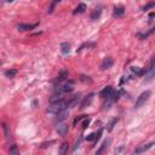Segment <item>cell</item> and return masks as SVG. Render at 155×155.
Returning a JSON list of instances; mask_svg holds the SVG:
<instances>
[{"label":"cell","mask_w":155,"mask_h":155,"mask_svg":"<svg viewBox=\"0 0 155 155\" xmlns=\"http://www.w3.org/2000/svg\"><path fill=\"white\" fill-rule=\"evenodd\" d=\"M67 107H68V102H65V101H63V99H62V101H58V102H53V103H51V104L48 105L47 113L57 115L58 113L65 110Z\"/></svg>","instance_id":"cell-1"},{"label":"cell","mask_w":155,"mask_h":155,"mask_svg":"<svg viewBox=\"0 0 155 155\" xmlns=\"http://www.w3.org/2000/svg\"><path fill=\"white\" fill-rule=\"evenodd\" d=\"M150 94H151V92H150L149 90H147V91H144L143 93H140V96H139V97L137 98V101H136L134 107H136V108H140L142 105H144V104L148 102Z\"/></svg>","instance_id":"cell-2"},{"label":"cell","mask_w":155,"mask_h":155,"mask_svg":"<svg viewBox=\"0 0 155 155\" xmlns=\"http://www.w3.org/2000/svg\"><path fill=\"white\" fill-rule=\"evenodd\" d=\"M153 145H154V142H150V143H147V144H140V145H138V147L134 149L133 154H142V153H145L147 150H149L150 148H153Z\"/></svg>","instance_id":"cell-3"},{"label":"cell","mask_w":155,"mask_h":155,"mask_svg":"<svg viewBox=\"0 0 155 155\" xmlns=\"http://www.w3.org/2000/svg\"><path fill=\"white\" fill-rule=\"evenodd\" d=\"M68 76H69V71H68L67 69H62V70L58 73V75H57V78H56L54 82H62V81H64L65 79H68Z\"/></svg>","instance_id":"cell-4"},{"label":"cell","mask_w":155,"mask_h":155,"mask_svg":"<svg viewBox=\"0 0 155 155\" xmlns=\"http://www.w3.org/2000/svg\"><path fill=\"white\" fill-rule=\"evenodd\" d=\"M113 64H114V61H113V58H111V57H105V58L103 59L102 64H101V69H102V70H105V69L110 68Z\"/></svg>","instance_id":"cell-5"},{"label":"cell","mask_w":155,"mask_h":155,"mask_svg":"<svg viewBox=\"0 0 155 155\" xmlns=\"http://www.w3.org/2000/svg\"><path fill=\"white\" fill-rule=\"evenodd\" d=\"M68 131H69V126L67 124H61L57 126V133L59 136H65L68 133Z\"/></svg>","instance_id":"cell-6"},{"label":"cell","mask_w":155,"mask_h":155,"mask_svg":"<svg viewBox=\"0 0 155 155\" xmlns=\"http://www.w3.org/2000/svg\"><path fill=\"white\" fill-rule=\"evenodd\" d=\"M93 96H94L93 93H90L87 97H85V98H84V101L81 102V107H80V108H81V109H84V108L88 107V105L92 103V101H93Z\"/></svg>","instance_id":"cell-7"},{"label":"cell","mask_w":155,"mask_h":155,"mask_svg":"<svg viewBox=\"0 0 155 155\" xmlns=\"http://www.w3.org/2000/svg\"><path fill=\"white\" fill-rule=\"evenodd\" d=\"M68 115H69V111H68L67 109L63 110V111H61V113H58V114H57V117L54 119V122H61V121H63L64 119L68 117Z\"/></svg>","instance_id":"cell-8"},{"label":"cell","mask_w":155,"mask_h":155,"mask_svg":"<svg viewBox=\"0 0 155 155\" xmlns=\"http://www.w3.org/2000/svg\"><path fill=\"white\" fill-rule=\"evenodd\" d=\"M68 150H69V144H68L67 142H63V143L59 145L58 154H59V155H67V154H68Z\"/></svg>","instance_id":"cell-9"},{"label":"cell","mask_w":155,"mask_h":155,"mask_svg":"<svg viewBox=\"0 0 155 155\" xmlns=\"http://www.w3.org/2000/svg\"><path fill=\"white\" fill-rule=\"evenodd\" d=\"M124 13H125V7H124V6H117V7H115V8H114V13H113V17L117 18V17H121V16H124Z\"/></svg>","instance_id":"cell-10"},{"label":"cell","mask_w":155,"mask_h":155,"mask_svg":"<svg viewBox=\"0 0 155 155\" xmlns=\"http://www.w3.org/2000/svg\"><path fill=\"white\" fill-rule=\"evenodd\" d=\"M36 27H38V23H34V24H19L18 25V30H22V31H24V30H31V29H34Z\"/></svg>","instance_id":"cell-11"},{"label":"cell","mask_w":155,"mask_h":155,"mask_svg":"<svg viewBox=\"0 0 155 155\" xmlns=\"http://www.w3.org/2000/svg\"><path fill=\"white\" fill-rule=\"evenodd\" d=\"M86 11V5L84 4V2H81V4H79L76 7H75V10L73 11V13L74 15H78V13H84Z\"/></svg>","instance_id":"cell-12"},{"label":"cell","mask_w":155,"mask_h":155,"mask_svg":"<svg viewBox=\"0 0 155 155\" xmlns=\"http://www.w3.org/2000/svg\"><path fill=\"white\" fill-rule=\"evenodd\" d=\"M61 52L63 54H68L70 52V44L69 42H62L61 44Z\"/></svg>","instance_id":"cell-13"},{"label":"cell","mask_w":155,"mask_h":155,"mask_svg":"<svg viewBox=\"0 0 155 155\" xmlns=\"http://www.w3.org/2000/svg\"><path fill=\"white\" fill-rule=\"evenodd\" d=\"M101 13H102V7L98 6V7H96V8L93 10V12L91 13V18H92V19H97V18H99Z\"/></svg>","instance_id":"cell-14"},{"label":"cell","mask_w":155,"mask_h":155,"mask_svg":"<svg viewBox=\"0 0 155 155\" xmlns=\"http://www.w3.org/2000/svg\"><path fill=\"white\" fill-rule=\"evenodd\" d=\"M109 144H110V139H108V140H104V142H103V144H102V147L98 149V151H97V155H101V154H102V151H103V150H105V149L108 148V145H109Z\"/></svg>","instance_id":"cell-15"},{"label":"cell","mask_w":155,"mask_h":155,"mask_svg":"<svg viewBox=\"0 0 155 155\" xmlns=\"http://www.w3.org/2000/svg\"><path fill=\"white\" fill-rule=\"evenodd\" d=\"M8 154H10V155H19V150H18L17 145L12 144V145L10 147V149H8Z\"/></svg>","instance_id":"cell-16"},{"label":"cell","mask_w":155,"mask_h":155,"mask_svg":"<svg viewBox=\"0 0 155 155\" xmlns=\"http://www.w3.org/2000/svg\"><path fill=\"white\" fill-rule=\"evenodd\" d=\"M80 101V96H74L70 102H68V107H75Z\"/></svg>","instance_id":"cell-17"},{"label":"cell","mask_w":155,"mask_h":155,"mask_svg":"<svg viewBox=\"0 0 155 155\" xmlns=\"http://www.w3.org/2000/svg\"><path fill=\"white\" fill-rule=\"evenodd\" d=\"M111 91H113V88H111V86H107V87H105V88H104V90H103V91L101 92V96L105 98L107 96H109V93H110Z\"/></svg>","instance_id":"cell-18"},{"label":"cell","mask_w":155,"mask_h":155,"mask_svg":"<svg viewBox=\"0 0 155 155\" xmlns=\"http://www.w3.org/2000/svg\"><path fill=\"white\" fill-rule=\"evenodd\" d=\"M17 74V70L16 69H11V70H6L5 71V75L7 76V78H12V76H15Z\"/></svg>","instance_id":"cell-19"},{"label":"cell","mask_w":155,"mask_h":155,"mask_svg":"<svg viewBox=\"0 0 155 155\" xmlns=\"http://www.w3.org/2000/svg\"><path fill=\"white\" fill-rule=\"evenodd\" d=\"M154 6H155V2H149V4H147V5L143 7V11H147V10H149V8L154 7Z\"/></svg>","instance_id":"cell-20"},{"label":"cell","mask_w":155,"mask_h":155,"mask_svg":"<svg viewBox=\"0 0 155 155\" xmlns=\"http://www.w3.org/2000/svg\"><path fill=\"white\" fill-rule=\"evenodd\" d=\"M4 130H5V133H6V137L10 138V137H11V133H10V131H8V126H7L6 124H4Z\"/></svg>","instance_id":"cell-21"},{"label":"cell","mask_w":155,"mask_h":155,"mask_svg":"<svg viewBox=\"0 0 155 155\" xmlns=\"http://www.w3.org/2000/svg\"><path fill=\"white\" fill-rule=\"evenodd\" d=\"M94 138H96V133H91V134H88V136L86 137V139H87L88 142H92V140H94Z\"/></svg>","instance_id":"cell-22"},{"label":"cell","mask_w":155,"mask_h":155,"mask_svg":"<svg viewBox=\"0 0 155 155\" xmlns=\"http://www.w3.org/2000/svg\"><path fill=\"white\" fill-rule=\"evenodd\" d=\"M88 125H90V119H88V117H86V120L82 122V128H86V127H88Z\"/></svg>","instance_id":"cell-23"},{"label":"cell","mask_w":155,"mask_h":155,"mask_svg":"<svg viewBox=\"0 0 155 155\" xmlns=\"http://www.w3.org/2000/svg\"><path fill=\"white\" fill-rule=\"evenodd\" d=\"M80 80H81V81H88V82H91L90 76H85V75H81V76H80Z\"/></svg>","instance_id":"cell-24"},{"label":"cell","mask_w":155,"mask_h":155,"mask_svg":"<svg viewBox=\"0 0 155 155\" xmlns=\"http://www.w3.org/2000/svg\"><path fill=\"white\" fill-rule=\"evenodd\" d=\"M86 117H87L86 115H82V116H80V117H76V119L74 120V125H76V124L80 121V120H82V119H86Z\"/></svg>","instance_id":"cell-25"},{"label":"cell","mask_w":155,"mask_h":155,"mask_svg":"<svg viewBox=\"0 0 155 155\" xmlns=\"http://www.w3.org/2000/svg\"><path fill=\"white\" fill-rule=\"evenodd\" d=\"M117 120H119V119H114V120H113V121L110 122V125H109V128H108L109 131H111V128H113V126H114V124H115V122H117Z\"/></svg>","instance_id":"cell-26"},{"label":"cell","mask_w":155,"mask_h":155,"mask_svg":"<svg viewBox=\"0 0 155 155\" xmlns=\"http://www.w3.org/2000/svg\"><path fill=\"white\" fill-rule=\"evenodd\" d=\"M0 64H1V61H0Z\"/></svg>","instance_id":"cell-27"}]
</instances>
